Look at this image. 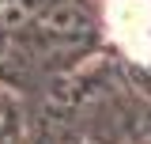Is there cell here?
I'll return each instance as SVG.
<instances>
[{
  "mask_svg": "<svg viewBox=\"0 0 151 144\" xmlns=\"http://www.w3.org/2000/svg\"><path fill=\"white\" fill-rule=\"evenodd\" d=\"M113 42L136 61H151V0H106Z\"/></svg>",
  "mask_w": 151,
  "mask_h": 144,
  "instance_id": "cell-1",
  "label": "cell"
}]
</instances>
